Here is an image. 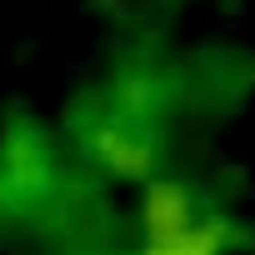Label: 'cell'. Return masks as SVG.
Returning a JSON list of instances; mask_svg holds the SVG:
<instances>
[{
	"mask_svg": "<svg viewBox=\"0 0 255 255\" xmlns=\"http://www.w3.org/2000/svg\"><path fill=\"white\" fill-rule=\"evenodd\" d=\"M135 225H140V240H165V235H180L195 225V205L175 180H145L140 205H135Z\"/></svg>",
	"mask_w": 255,
	"mask_h": 255,
	"instance_id": "cell-1",
	"label": "cell"
},
{
	"mask_svg": "<svg viewBox=\"0 0 255 255\" xmlns=\"http://www.w3.org/2000/svg\"><path fill=\"white\" fill-rule=\"evenodd\" d=\"M90 155H95V165H100L105 175H115V180H145V175H150L145 145L130 140L125 130H115V125H105V130L90 135Z\"/></svg>",
	"mask_w": 255,
	"mask_h": 255,
	"instance_id": "cell-2",
	"label": "cell"
},
{
	"mask_svg": "<svg viewBox=\"0 0 255 255\" xmlns=\"http://www.w3.org/2000/svg\"><path fill=\"white\" fill-rule=\"evenodd\" d=\"M135 255H225V230L210 225V220H195L190 230L180 235H165V240H140Z\"/></svg>",
	"mask_w": 255,
	"mask_h": 255,
	"instance_id": "cell-3",
	"label": "cell"
}]
</instances>
